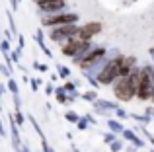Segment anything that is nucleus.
Instances as JSON below:
<instances>
[{"label": "nucleus", "mask_w": 154, "mask_h": 152, "mask_svg": "<svg viewBox=\"0 0 154 152\" xmlns=\"http://www.w3.org/2000/svg\"><path fill=\"white\" fill-rule=\"evenodd\" d=\"M100 29H102V26H100V23H88L86 27L78 29V35H80V39H82V41H88V39H90L92 35H96Z\"/></svg>", "instance_id": "nucleus-3"}, {"label": "nucleus", "mask_w": 154, "mask_h": 152, "mask_svg": "<svg viewBox=\"0 0 154 152\" xmlns=\"http://www.w3.org/2000/svg\"><path fill=\"white\" fill-rule=\"evenodd\" d=\"M74 20H76V16H72V14H68V16H55V18L45 20V23L47 26H60V23H72Z\"/></svg>", "instance_id": "nucleus-5"}, {"label": "nucleus", "mask_w": 154, "mask_h": 152, "mask_svg": "<svg viewBox=\"0 0 154 152\" xmlns=\"http://www.w3.org/2000/svg\"><path fill=\"white\" fill-rule=\"evenodd\" d=\"M72 31H76V27H74V26H68V27H63V29L55 31V33H53V37L59 39V37H64V35H70Z\"/></svg>", "instance_id": "nucleus-7"}, {"label": "nucleus", "mask_w": 154, "mask_h": 152, "mask_svg": "<svg viewBox=\"0 0 154 152\" xmlns=\"http://www.w3.org/2000/svg\"><path fill=\"white\" fill-rule=\"evenodd\" d=\"M37 4L45 12H57V10H60V8H63L64 0H37Z\"/></svg>", "instance_id": "nucleus-4"}, {"label": "nucleus", "mask_w": 154, "mask_h": 152, "mask_svg": "<svg viewBox=\"0 0 154 152\" xmlns=\"http://www.w3.org/2000/svg\"><path fill=\"white\" fill-rule=\"evenodd\" d=\"M152 86H154V78L150 74V70H143L139 72V86H137V94L140 98H148L152 92Z\"/></svg>", "instance_id": "nucleus-1"}, {"label": "nucleus", "mask_w": 154, "mask_h": 152, "mask_svg": "<svg viewBox=\"0 0 154 152\" xmlns=\"http://www.w3.org/2000/svg\"><path fill=\"white\" fill-rule=\"evenodd\" d=\"M119 70H121V59H115V61H111L107 66H105V70L102 72V76H100V80L102 82H111L113 78H117L119 76Z\"/></svg>", "instance_id": "nucleus-2"}, {"label": "nucleus", "mask_w": 154, "mask_h": 152, "mask_svg": "<svg viewBox=\"0 0 154 152\" xmlns=\"http://www.w3.org/2000/svg\"><path fill=\"white\" fill-rule=\"evenodd\" d=\"M84 47H86V43H84V41H80V43H70L68 47H64V53H66V55H72V53H76V51L84 49Z\"/></svg>", "instance_id": "nucleus-6"}]
</instances>
